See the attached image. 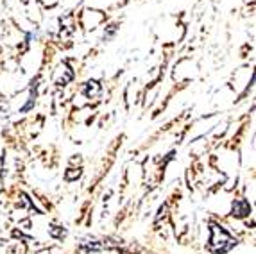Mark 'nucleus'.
Returning <instances> with one entry per match:
<instances>
[{
    "label": "nucleus",
    "mask_w": 256,
    "mask_h": 254,
    "mask_svg": "<svg viewBox=\"0 0 256 254\" xmlns=\"http://www.w3.org/2000/svg\"><path fill=\"white\" fill-rule=\"evenodd\" d=\"M231 246V236L218 226L212 224V236H210V249L214 252H222Z\"/></svg>",
    "instance_id": "nucleus-1"
},
{
    "label": "nucleus",
    "mask_w": 256,
    "mask_h": 254,
    "mask_svg": "<svg viewBox=\"0 0 256 254\" xmlns=\"http://www.w3.org/2000/svg\"><path fill=\"white\" fill-rule=\"evenodd\" d=\"M251 213V206L246 199H238L233 202V208H231V215L236 216V218H244Z\"/></svg>",
    "instance_id": "nucleus-2"
},
{
    "label": "nucleus",
    "mask_w": 256,
    "mask_h": 254,
    "mask_svg": "<svg viewBox=\"0 0 256 254\" xmlns=\"http://www.w3.org/2000/svg\"><path fill=\"white\" fill-rule=\"evenodd\" d=\"M98 92H100V88H98L97 82L90 80V82H88V88H86V95L92 98V97H95V95H98Z\"/></svg>",
    "instance_id": "nucleus-3"
},
{
    "label": "nucleus",
    "mask_w": 256,
    "mask_h": 254,
    "mask_svg": "<svg viewBox=\"0 0 256 254\" xmlns=\"http://www.w3.org/2000/svg\"><path fill=\"white\" fill-rule=\"evenodd\" d=\"M79 176H81V170H79V168H77V170L76 168H70L68 172H66V176H64V178L68 179V181H74V179H77Z\"/></svg>",
    "instance_id": "nucleus-4"
}]
</instances>
